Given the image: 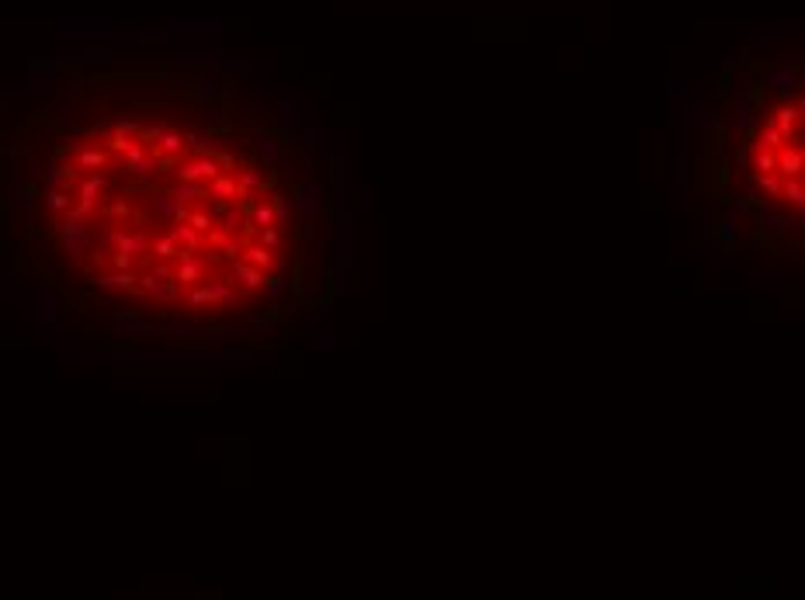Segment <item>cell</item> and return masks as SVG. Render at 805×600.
I'll list each match as a JSON object with an SVG mask.
<instances>
[{
	"label": "cell",
	"instance_id": "6da1fadb",
	"mask_svg": "<svg viewBox=\"0 0 805 600\" xmlns=\"http://www.w3.org/2000/svg\"><path fill=\"white\" fill-rule=\"evenodd\" d=\"M330 195H333V219H337V240H333V292L347 295V275H351V201H347V156L330 160Z\"/></svg>",
	"mask_w": 805,
	"mask_h": 600
},
{
	"label": "cell",
	"instance_id": "7a4b0ae2",
	"mask_svg": "<svg viewBox=\"0 0 805 600\" xmlns=\"http://www.w3.org/2000/svg\"><path fill=\"white\" fill-rule=\"evenodd\" d=\"M292 198H296V215H299L302 233H312L316 222H319V215H323V205H326L323 184L319 181H302V184H296Z\"/></svg>",
	"mask_w": 805,
	"mask_h": 600
},
{
	"label": "cell",
	"instance_id": "3957f363",
	"mask_svg": "<svg viewBox=\"0 0 805 600\" xmlns=\"http://www.w3.org/2000/svg\"><path fill=\"white\" fill-rule=\"evenodd\" d=\"M757 77L767 84V91L781 94V98H792L802 91V66L795 63H767V66H757Z\"/></svg>",
	"mask_w": 805,
	"mask_h": 600
},
{
	"label": "cell",
	"instance_id": "277c9868",
	"mask_svg": "<svg viewBox=\"0 0 805 600\" xmlns=\"http://www.w3.org/2000/svg\"><path fill=\"white\" fill-rule=\"evenodd\" d=\"M802 108L805 104H802V91H799V94H792L774 111V122H778V129H781V136L788 142H802Z\"/></svg>",
	"mask_w": 805,
	"mask_h": 600
},
{
	"label": "cell",
	"instance_id": "5b68a950",
	"mask_svg": "<svg viewBox=\"0 0 805 600\" xmlns=\"http://www.w3.org/2000/svg\"><path fill=\"white\" fill-rule=\"evenodd\" d=\"M750 215L757 219V226L764 229V233H785V212H781V205L778 201H771V198H757L753 201V208H750Z\"/></svg>",
	"mask_w": 805,
	"mask_h": 600
},
{
	"label": "cell",
	"instance_id": "8992f818",
	"mask_svg": "<svg viewBox=\"0 0 805 600\" xmlns=\"http://www.w3.org/2000/svg\"><path fill=\"white\" fill-rule=\"evenodd\" d=\"M264 271H257V268H250L247 261H236L233 264V271H229V285L233 288H240V292H264Z\"/></svg>",
	"mask_w": 805,
	"mask_h": 600
},
{
	"label": "cell",
	"instance_id": "52a82bcc",
	"mask_svg": "<svg viewBox=\"0 0 805 600\" xmlns=\"http://www.w3.org/2000/svg\"><path fill=\"white\" fill-rule=\"evenodd\" d=\"M774 174H781V177H802V142H788V146L778 149Z\"/></svg>",
	"mask_w": 805,
	"mask_h": 600
},
{
	"label": "cell",
	"instance_id": "ba28073f",
	"mask_svg": "<svg viewBox=\"0 0 805 600\" xmlns=\"http://www.w3.org/2000/svg\"><path fill=\"white\" fill-rule=\"evenodd\" d=\"M240 261H247L250 268H257V271H264V275L278 271V254H275V250H268V247H261V243H250V247L243 243Z\"/></svg>",
	"mask_w": 805,
	"mask_h": 600
},
{
	"label": "cell",
	"instance_id": "9c48e42d",
	"mask_svg": "<svg viewBox=\"0 0 805 600\" xmlns=\"http://www.w3.org/2000/svg\"><path fill=\"white\" fill-rule=\"evenodd\" d=\"M167 236L177 243V250H198V247H201V236H205V233H198L191 222H174Z\"/></svg>",
	"mask_w": 805,
	"mask_h": 600
},
{
	"label": "cell",
	"instance_id": "30bf717a",
	"mask_svg": "<svg viewBox=\"0 0 805 600\" xmlns=\"http://www.w3.org/2000/svg\"><path fill=\"white\" fill-rule=\"evenodd\" d=\"M750 184H753L764 198L781 201V184H785L781 174H774V170H767V174H750Z\"/></svg>",
	"mask_w": 805,
	"mask_h": 600
},
{
	"label": "cell",
	"instance_id": "8fae6325",
	"mask_svg": "<svg viewBox=\"0 0 805 600\" xmlns=\"http://www.w3.org/2000/svg\"><path fill=\"white\" fill-rule=\"evenodd\" d=\"M247 219L257 226V229H268L275 226V208H271V198H254L247 205Z\"/></svg>",
	"mask_w": 805,
	"mask_h": 600
},
{
	"label": "cell",
	"instance_id": "7c38bea8",
	"mask_svg": "<svg viewBox=\"0 0 805 600\" xmlns=\"http://www.w3.org/2000/svg\"><path fill=\"white\" fill-rule=\"evenodd\" d=\"M677 205H681V212L688 208V149H684V142H681V153H677Z\"/></svg>",
	"mask_w": 805,
	"mask_h": 600
},
{
	"label": "cell",
	"instance_id": "4fadbf2b",
	"mask_svg": "<svg viewBox=\"0 0 805 600\" xmlns=\"http://www.w3.org/2000/svg\"><path fill=\"white\" fill-rule=\"evenodd\" d=\"M781 201H788L792 208H805V188H802V177H785L781 184Z\"/></svg>",
	"mask_w": 805,
	"mask_h": 600
},
{
	"label": "cell",
	"instance_id": "5bb4252c",
	"mask_svg": "<svg viewBox=\"0 0 805 600\" xmlns=\"http://www.w3.org/2000/svg\"><path fill=\"white\" fill-rule=\"evenodd\" d=\"M254 142H257V153L264 156V163H268V167H278V160H282V142H278L275 136H257Z\"/></svg>",
	"mask_w": 805,
	"mask_h": 600
},
{
	"label": "cell",
	"instance_id": "9a60e30c",
	"mask_svg": "<svg viewBox=\"0 0 805 600\" xmlns=\"http://www.w3.org/2000/svg\"><path fill=\"white\" fill-rule=\"evenodd\" d=\"M739 212H725L722 219H718V243H736V236H739Z\"/></svg>",
	"mask_w": 805,
	"mask_h": 600
},
{
	"label": "cell",
	"instance_id": "2e32d148",
	"mask_svg": "<svg viewBox=\"0 0 805 600\" xmlns=\"http://www.w3.org/2000/svg\"><path fill=\"white\" fill-rule=\"evenodd\" d=\"M271 208H275V229L289 233L292 229V208H289L285 195H271Z\"/></svg>",
	"mask_w": 805,
	"mask_h": 600
},
{
	"label": "cell",
	"instance_id": "e0dca14e",
	"mask_svg": "<svg viewBox=\"0 0 805 600\" xmlns=\"http://www.w3.org/2000/svg\"><path fill=\"white\" fill-rule=\"evenodd\" d=\"M275 129H278V132H292V129H296V104H292L289 98H282V101H278Z\"/></svg>",
	"mask_w": 805,
	"mask_h": 600
},
{
	"label": "cell",
	"instance_id": "ac0fdd59",
	"mask_svg": "<svg viewBox=\"0 0 805 600\" xmlns=\"http://www.w3.org/2000/svg\"><path fill=\"white\" fill-rule=\"evenodd\" d=\"M275 319H278L275 312H271V316H250L243 326H233V333H236V337H247V333H261V330H271V326H275Z\"/></svg>",
	"mask_w": 805,
	"mask_h": 600
},
{
	"label": "cell",
	"instance_id": "d6986e66",
	"mask_svg": "<svg viewBox=\"0 0 805 600\" xmlns=\"http://www.w3.org/2000/svg\"><path fill=\"white\" fill-rule=\"evenodd\" d=\"M257 243H261V247H268V250H275V254H282V250H285V233H282V229H275V226L257 229Z\"/></svg>",
	"mask_w": 805,
	"mask_h": 600
},
{
	"label": "cell",
	"instance_id": "ffe728a7",
	"mask_svg": "<svg viewBox=\"0 0 805 600\" xmlns=\"http://www.w3.org/2000/svg\"><path fill=\"white\" fill-rule=\"evenodd\" d=\"M337 347V337H333V326L326 323L323 330H316V337L309 340V351H319V354H330Z\"/></svg>",
	"mask_w": 805,
	"mask_h": 600
},
{
	"label": "cell",
	"instance_id": "44dd1931",
	"mask_svg": "<svg viewBox=\"0 0 805 600\" xmlns=\"http://www.w3.org/2000/svg\"><path fill=\"white\" fill-rule=\"evenodd\" d=\"M153 254H157V261H177V243L171 240V236H160L157 243H153Z\"/></svg>",
	"mask_w": 805,
	"mask_h": 600
},
{
	"label": "cell",
	"instance_id": "7402d4cb",
	"mask_svg": "<svg viewBox=\"0 0 805 600\" xmlns=\"http://www.w3.org/2000/svg\"><path fill=\"white\" fill-rule=\"evenodd\" d=\"M45 205H49V212H56V215H63V212H70L73 208V201H70V195L66 191H49V198H45Z\"/></svg>",
	"mask_w": 805,
	"mask_h": 600
},
{
	"label": "cell",
	"instance_id": "603a6c76",
	"mask_svg": "<svg viewBox=\"0 0 805 600\" xmlns=\"http://www.w3.org/2000/svg\"><path fill=\"white\" fill-rule=\"evenodd\" d=\"M264 292H268L271 299H282V295H285V275H282V271L268 275V278H264Z\"/></svg>",
	"mask_w": 805,
	"mask_h": 600
},
{
	"label": "cell",
	"instance_id": "cb8c5ba5",
	"mask_svg": "<svg viewBox=\"0 0 805 600\" xmlns=\"http://www.w3.org/2000/svg\"><path fill=\"white\" fill-rule=\"evenodd\" d=\"M104 163H108V156L101 149H84L80 153V167H87V170H101Z\"/></svg>",
	"mask_w": 805,
	"mask_h": 600
},
{
	"label": "cell",
	"instance_id": "d4e9b609",
	"mask_svg": "<svg viewBox=\"0 0 805 600\" xmlns=\"http://www.w3.org/2000/svg\"><path fill=\"white\" fill-rule=\"evenodd\" d=\"M184 222H191V226H195V229H198V233H208V229H212V222H215V219H212V212H191V215H188V219H184Z\"/></svg>",
	"mask_w": 805,
	"mask_h": 600
},
{
	"label": "cell",
	"instance_id": "484cf974",
	"mask_svg": "<svg viewBox=\"0 0 805 600\" xmlns=\"http://www.w3.org/2000/svg\"><path fill=\"white\" fill-rule=\"evenodd\" d=\"M333 142V129H312V146H330Z\"/></svg>",
	"mask_w": 805,
	"mask_h": 600
},
{
	"label": "cell",
	"instance_id": "4316f807",
	"mask_svg": "<svg viewBox=\"0 0 805 600\" xmlns=\"http://www.w3.org/2000/svg\"><path fill=\"white\" fill-rule=\"evenodd\" d=\"M704 122V108H702V98H695V108H691V118H688V129L691 125H702Z\"/></svg>",
	"mask_w": 805,
	"mask_h": 600
},
{
	"label": "cell",
	"instance_id": "83f0119b",
	"mask_svg": "<svg viewBox=\"0 0 805 600\" xmlns=\"http://www.w3.org/2000/svg\"><path fill=\"white\" fill-rule=\"evenodd\" d=\"M753 201H757L753 191H736V205H739L743 212H750V208H753Z\"/></svg>",
	"mask_w": 805,
	"mask_h": 600
},
{
	"label": "cell",
	"instance_id": "f1b7e54d",
	"mask_svg": "<svg viewBox=\"0 0 805 600\" xmlns=\"http://www.w3.org/2000/svg\"><path fill=\"white\" fill-rule=\"evenodd\" d=\"M108 215H111V219H125V215H129V201H115V205L108 208Z\"/></svg>",
	"mask_w": 805,
	"mask_h": 600
},
{
	"label": "cell",
	"instance_id": "f546056e",
	"mask_svg": "<svg viewBox=\"0 0 805 600\" xmlns=\"http://www.w3.org/2000/svg\"><path fill=\"white\" fill-rule=\"evenodd\" d=\"M361 208H372V188L361 191Z\"/></svg>",
	"mask_w": 805,
	"mask_h": 600
}]
</instances>
